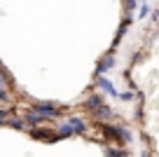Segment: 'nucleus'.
<instances>
[{
	"label": "nucleus",
	"mask_w": 159,
	"mask_h": 157,
	"mask_svg": "<svg viewBox=\"0 0 159 157\" xmlns=\"http://www.w3.org/2000/svg\"><path fill=\"white\" fill-rule=\"evenodd\" d=\"M103 134L108 138H117L122 143H129L131 141V131L124 127H115V124H103Z\"/></svg>",
	"instance_id": "nucleus-1"
},
{
	"label": "nucleus",
	"mask_w": 159,
	"mask_h": 157,
	"mask_svg": "<svg viewBox=\"0 0 159 157\" xmlns=\"http://www.w3.org/2000/svg\"><path fill=\"white\" fill-rule=\"evenodd\" d=\"M33 110L40 115V117H45V120H52V117L59 115V106H54V103H38Z\"/></svg>",
	"instance_id": "nucleus-2"
},
{
	"label": "nucleus",
	"mask_w": 159,
	"mask_h": 157,
	"mask_svg": "<svg viewBox=\"0 0 159 157\" xmlns=\"http://www.w3.org/2000/svg\"><path fill=\"white\" fill-rule=\"evenodd\" d=\"M94 115H96V120H101V122H105V120H112V117H115V110L110 108V106H105V103H101L98 108L94 110Z\"/></svg>",
	"instance_id": "nucleus-3"
},
{
	"label": "nucleus",
	"mask_w": 159,
	"mask_h": 157,
	"mask_svg": "<svg viewBox=\"0 0 159 157\" xmlns=\"http://www.w3.org/2000/svg\"><path fill=\"white\" fill-rule=\"evenodd\" d=\"M96 84H98V87L103 89V92H108L110 96H117V89L112 87V82H110V80H105V78H101V73L96 75Z\"/></svg>",
	"instance_id": "nucleus-4"
},
{
	"label": "nucleus",
	"mask_w": 159,
	"mask_h": 157,
	"mask_svg": "<svg viewBox=\"0 0 159 157\" xmlns=\"http://www.w3.org/2000/svg\"><path fill=\"white\" fill-rule=\"evenodd\" d=\"M68 124L73 127V131H75V134H84V131H87L84 122H82L80 117H70V120H68Z\"/></svg>",
	"instance_id": "nucleus-5"
},
{
	"label": "nucleus",
	"mask_w": 159,
	"mask_h": 157,
	"mask_svg": "<svg viewBox=\"0 0 159 157\" xmlns=\"http://www.w3.org/2000/svg\"><path fill=\"white\" fill-rule=\"evenodd\" d=\"M101 103H103V96H98V94H94V96H89V98H87V101H84V106H87V108H89V110H96V108H98V106H101Z\"/></svg>",
	"instance_id": "nucleus-6"
},
{
	"label": "nucleus",
	"mask_w": 159,
	"mask_h": 157,
	"mask_svg": "<svg viewBox=\"0 0 159 157\" xmlns=\"http://www.w3.org/2000/svg\"><path fill=\"white\" fill-rule=\"evenodd\" d=\"M115 66V59H112V54H108L105 59H101V64H98V73H105V70H110Z\"/></svg>",
	"instance_id": "nucleus-7"
},
{
	"label": "nucleus",
	"mask_w": 159,
	"mask_h": 157,
	"mask_svg": "<svg viewBox=\"0 0 159 157\" xmlns=\"http://www.w3.org/2000/svg\"><path fill=\"white\" fill-rule=\"evenodd\" d=\"M33 138H45V141H54L56 136H47V134H52V131H47V129H33Z\"/></svg>",
	"instance_id": "nucleus-8"
},
{
	"label": "nucleus",
	"mask_w": 159,
	"mask_h": 157,
	"mask_svg": "<svg viewBox=\"0 0 159 157\" xmlns=\"http://www.w3.org/2000/svg\"><path fill=\"white\" fill-rule=\"evenodd\" d=\"M26 122H28V124H40V122H42V117H40L35 110H30V113L26 115Z\"/></svg>",
	"instance_id": "nucleus-9"
},
{
	"label": "nucleus",
	"mask_w": 159,
	"mask_h": 157,
	"mask_svg": "<svg viewBox=\"0 0 159 157\" xmlns=\"http://www.w3.org/2000/svg\"><path fill=\"white\" fill-rule=\"evenodd\" d=\"M148 12H150V5H148V0H145L143 5H140V12H138V19H145V17H148Z\"/></svg>",
	"instance_id": "nucleus-10"
},
{
	"label": "nucleus",
	"mask_w": 159,
	"mask_h": 157,
	"mask_svg": "<svg viewBox=\"0 0 159 157\" xmlns=\"http://www.w3.org/2000/svg\"><path fill=\"white\" fill-rule=\"evenodd\" d=\"M117 98L119 101H134V94L131 92H122V94H117Z\"/></svg>",
	"instance_id": "nucleus-11"
},
{
	"label": "nucleus",
	"mask_w": 159,
	"mask_h": 157,
	"mask_svg": "<svg viewBox=\"0 0 159 157\" xmlns=\"http://www.w3.org/2000/svg\"><path fill=\"white\" fill-rule=\"evenodd\" d=\"M0 101H7V89H5V82H0Z\"/></svg>",
	"instance_id": "nucleus-12"
},
{
	"label": "nucleus",
	"mask_w": 159,
	"mask_h": 157,
	"mask_svg": "<svg viewBox=\"0 0 159 157\" xmlns=\"http://www.w3.org/2000/svg\"><path fill=\"white\" fill-rule=\"evenodd\" d=\"M7 115H10V113H5V110H0V122H7Z\"/></svg>",
	"instance_id": "nucleus-13"
},
{
	"label": "nucleus",
	"mask_w": 159,
	"mask_h": 157,
	"mask_svg": "<svg viewBox=\"0 0 159 157\" xmlns=\"http://www.w3.org/2000/svg\"><path fill=\"white\" fill-rule=\"evenodd\" d=\"M0 82H7V75H5V70L0 68Z\"/></svg>",
	"instance_id": "nucleus-14"
},
{
	"label": "nucleus",
	"mask_w": 159,
	"mask_h": 157,
	"mask_svg": "<svg viewBox=\"0 0 159 157\" xmlns=\"http://www.w3.org/2000/svg\"><path fill=\"white\" fill-rule=\"evenodd\" d=\"M126 7H129V10H134V7H136V0H126Z\"/></svg>",
	"instance_id": "nucleus-15"
}]
</instances>
